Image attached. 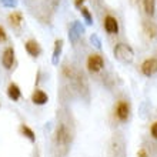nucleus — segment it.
I'll return each instance as SVG.
<instances>
[{
  "mask_svg": "<svg viewBox=\"0 0 157 157\" xmlns=\"http://www.w3.org/2000/svg\"><path fill=\"white\" fill-rule=\"evenodd\" d=\"M56 141H57V146H60L62 149H67L69 144L71 141V136L69 128L66 127V124L60 123L57 127V132H56Z\"/></svg>",
  "mask_w": 157,
  "mask_h": 157,
  "instance_id": "2",
  "label": "nucleus"
},
{
  "mask_svg": "<svg viewBox=\"0 0 157 157\" xmlns=\"http://www.w3.org/2000/svg\"><path fill=\"white\" fill-rule=\"evenodd\" d=\"M26 52L30 54V56H33V57H37L39 54L41 53V49L39 43L36 40H29L26 43Z\"/></svg>",
  "mask_w": 157,
  "mask_h": 157,
  "instance_id": "9",
  "label": "nucleus"
},
{
  "mask_svg": "<svg viewBox=\"0 0 157 157\" xmlns=\"http://www.w3.org/2000/svg\"><path fill=\"white\" fill-rule=\"evenodd\" d=\"M13 63H14V49L13 47H7V49L3 52V56H2V64H3L4 69H12Z\"/></svg>",
  "mask_w": 157,
  "mask_h": 157,
  "instance_id": "7",
  "label": "nucleus"
},
{
  "mask_svg": "<svg viewBox=\"0 0 157 157\" xmlns=\"http://www.w3.org/2000/svg\"><path fill=\"white\" fill-rule=\"evenodd\" d=\"M6 39H7V34H6V30L0 26V43L2 41H6Z\"/></svg>",
  "mask_w": 157,
  "mask_h": 157,
  "instance_id": "19",
  "label": "nucleus"
},
{
  "mask_svg": "<svg viewBox=\"0 0 157 157\" xmlns=\"http://www.w3.org/2000/svg\"><path fill=\"white\" fill-rule=\"evenodd\" d=\"M20 132L23 133V136L27 137V139H29L32 143H34V141H36V136H34V132L29 127V126H25V124H23V126L20 127Z\"/></svg>",
  "mask_w": 157,
  "mask_h": 157,
  "instance_id": "13",
  "label": "nucleus"
},
{
  "mask_svg": "<svg viewBox=\"0 0 157 157\" xmlns=\"http://www.w3.org/2000/svg\"><path fill=\"white\" fill-rule=\"evenodd\" d=\"M143 27H144V32L149 34L150 37H156V36H157V27L153 25V23L146 21L144 25H143Z\"/></svg>",
  "mask_w": 157,
  "mask_h": 157,
  "instance_id": "15",
  "label": "nucleus"
},
{
  "mask_svg": "<svg viewBox=\"0 0 157 157\" xmlns=\"http://www.w3.org/2000/svg\"><path fill=\"white\" fill-rule=\"evenodd\" d=\"M9 20H10V25L14 26V27H19L21 25V13L19 12H13L10 16H9Z\"/></svg>",
  "mask_w": 157,
  "mask_h": 157,
  "instance_id": "14",
  "label": "nucleus"
},
{
  "mask_svg": "<svg viewBox=\"0 0 157 157\" xmlns=\"http://www.w3.org/2000/svg\"><path fill=\"white\" fill-rule=\"evenodd\" d=\"M80 12H82L83 17L86 19V23H87V25H91V23H93V19H91V14H90V12H89V9L82 7V9H80Z\"/></svg>",
  "mask_w": 157,
  "mask_h": 157,
  "instance_id": "16",
  "label": "nucleus"
},
{
  "mask_svg": "<svg viewBox=\"0 0 157 157\" xmlns=\"http://www.w3.org/2000/svg\"><path fill=\"white\" fill-rule=\"evenodd\" d=\"M103 26H104V30H106L109 34H117L119 33V21H117L116 17L110 16V14L104 17Z\"/></svg>",
  "mask_w": 157,
  "mask_h": 157,
  "instance_id": "6",
  "label": "nucleus"
},
{
  "mask_svg": "<svg viewBox=\"0 0 157 157\" xmlns=\"http://www.w3.org/2000/svg\"><path fill=\"white\" fill-rule=\"evenodd\" d=\"M104 67V60L100 54H90L87 57V69L91 71V73H99L101 69Z\"/></svg>",
  "mask_w": 157,
  "mask_h": 157,
  "instance_id": "3",
  "label": "nucleus"
},
{
  "mask_svg": "<svg viewBox=\"0 0 157 157\" xmlns=\"http://www.w3.org/2000/svg\"><path fill=\"white\" fill-rule=\"evenodd\" d=\"M141 73L146 76V77H151L157 73V59H146L144 62L141 63V67H140Z\"/></svg>",
  "mask_w": 157,
  "mask_h": 157,
  "instance_id": "4",
  "label": "nucleus"
},
{
  "mask_svg": "<svg viewBox=\"0 0 157 157\" xmlns=\"http://www.w3.org/2000/svg\"><path fill=\"white\" fill-rule=\"evenodd\" d=\"M90 40H91V43H94L96 47H100V40H99L97 37H96V36H91Z\"/></svg>",
  "mask_w": 157,
  "mask_h": 157,
  "instance_id": "20",
  "label": "nucleus"
},
{
  "mask_svg": "<svg viewBox=\"0 0 157 157\" xmlns=\"http://www.w3.org/2000/svg\"><path fill=\"white\" fill-rule=\"evenodd\" d=\"M139 156L140 157H147V154H146L144 150H140V151H139Z\"/></svg>",
  "mask_w": 157,
  "mask_h": 157,
  "instance_id": "21",
  "label": "nucleus"
},
{
  "mask_svg": "<svg viewBox=\"0 0 157 157\" xmlns=\"http://www.w3.org/2000/svg\"><path fill=\"white\" fill-rule=\"evenodd\" d=\"M32 101H33L34 104H37V106H43V104H46L47 101H49V96L46 94L43 90H34L33 94H32Z\"/></svg>",
  "mask_w": 157,
  "mask_h": 157,
  "instance_id": "8",
  "label": "nucleus"
},
{
  "mask_svg": "<svg viewBox=\"0 0 157 157\" xmlns=\"http://www.w3.org/2000/svg\"><path fill=\"white\" fill-rule=\"evenodd\" d=\"M143 7H144L146 14L153 16L156 12V0H143Z\"/></svg>",
  "mask_w": 157,
  "mask_h": 157,
  "instance_id": "12",
  "label": "nucleus"
},
{
  "mask_svg": "<svg viewBox=\"0 0 157 157\" xmlns=\"http://www.w3.org/2000/svg\"><path fill=\"white\" fill-rule=\"evenodd\" d=\"M150 133H151V137L157 139V121L151 124V128H150Z\"/></svg>",
  "mask_w": 157,
  "mask_h": 157,
  "instance_id": "18",
  "label": "nucleus"
},
{
  "mask_svg": "<svg viewBox=\"0 0 157 157\" xmlns=\"http://www.w3.org/2000/svg\"><path fill=\"white\" fill-rule=\"evenodd\" d=\"M116 117L120 120V121H127L128 116H130V106H128L127 101L124 100H120L116 106Z\"/></svg>",
  "mask_w": 157,
  "mask_h": 157,
  "instance_id": "5",
  "label": "nucleus"
},
{
  "mask_svg": "<svg viewBox=\"0 0 157 157\" xmlns=\"http://www.w3.org/2000/svg\"><path fill=\"white\" fill-rule=\"evenodd\" d=\"M113 53H114V57L117 60H120L121 63H132L134 60V52H133V49L130 46L124 44V43H119V44L114 46Z\"/></svg>",
  "mask_w": 157,
  "mask_h": 157,
  "instance_id": "1",
  "label": "nucleus"
},
{
  "mask_svg": "<svg viewBox=\"0 0 157 157\" xmlns=\"http://www.w3.org/2000/svg\"><path fill=\"white\" fill-rule=\"evenodd\" d=\"M83 2H84V0H76V6L80 7V3H83Z\"/></svg>",
  "mask_w": 157,
  "mask_h": 157,
  "instance_id": "22",
  "label": "nucleus"
},
{
  "mask_svg": "<svg viewBox=\"0 0 157 157\" xmlns=\"http://www.w3.org/2000/svg\"><path fill=\"white\" fill-rule=\"evenodd\" d=\"M62 49H63V40H56L54 50H53V59H52L53 64H59V59H60V54H62Z\"/></svg>",
  "mask_w": 157,
  "mask_h": 157,
  "instance_id": "11",
  "label": "nucleus"
},
{
  "mask_svg": "<svg viewBox=\"0 0 157 157\" xmlns=\"http://www.w3.org/2000/svg\"><path fill=\"white\" fill-rule=\"evenodd\" d=\"M7 96L13 101H17V100L21 97V91H20V87L17 86L16 83H10L7 87Z\"/></svg>",
  "mask_w": 157,
  "mask_h": 157,
  "instance_id": "10",
  "label": "nucleus"
},
{
  "mask_svg": "<svg viewBox=\"0 0 157 157\" xmlns=\"http://www.w3.org/2000/svg\"><path fill=\"white\" fill-rule=\"evenodd\" d=\"M2 4L6 7H16L17 0H2Z\"/></svg>",
  "mask_w": 157,
  "mask_h": 157,
  "instance_id": "17",
  "label": "nucleus"
}]
</instances>
